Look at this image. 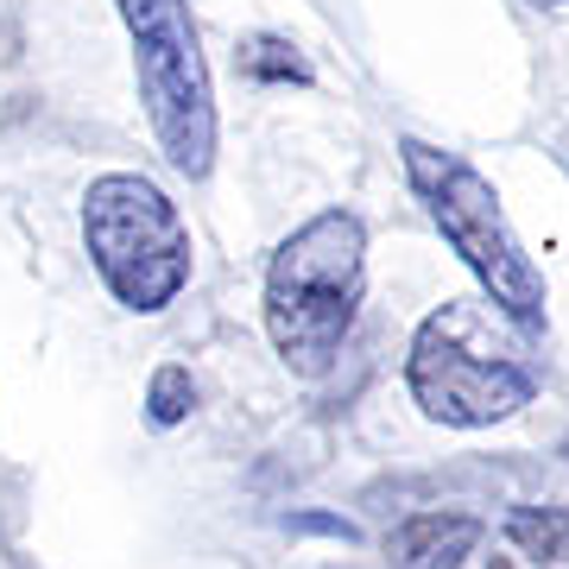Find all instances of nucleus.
Instances as JSON below:
<instances>
[{
  "label": "nucleus",
  "mask_w": 569,
  "mask_h": 569,
  "mask_svg": "<svg viewBox=\"0 0 569 569\" xmlns=\"http://www.w3.org/2000/svg\"><path fill=\"white\" fill-rule=\"evenodd\" d=\"M507 545L538 563H569V507H512L507 512Z\"/></svg>",
  "instance_id": "6e6552de"
},
{
  "label": "nucleus",
  "mask_w": 569,
  "mask_h": 569,
  "mask_svg": "<svg viewBox=\"0 0 569 569\" xmlns=\"http://www.w3.org/2000/svg\"><path fill=\"white\" fill-rule=\"evenodd\" d=\"M133 39V82L164 164L203 183L216 171V82L190 0H114Z\"/></svg>",
  "instance_id": "39448f33"
},
{
  "label": "nucleus",
  "mask_w": 569,
  "mask_h": 569,
  "mask_svg": "<svg viewBox=\"0 0 569 569\" xmlns=\"http://www.w3.org/2000/svg\"><path fill=\"white\" fill-rule=\"evenodd\" d=\"M367 298V222L317 209L266 260V342L298 380H323Z\"/></svg>",
  "instance_id": "f257e3e1"
},
{
  "label": "nucleus",
  "mask_w": 569,
  "mask_h": 569,
  "mask_svg": "<svg viewBox=\"0 0 569 569\" xmlns=\"http://www.w3.org/2000/svg\"><path fill=\"white\" fill-rule=\"evenodd\" d=\"M488 569H512V557H493V563Z\"/></svg>",
  "instance_id": "9b49d317"
},
{
  "label": "nucleus",
  "mask_w": 569,
  "mask_h": 569,
  "mask_svg": "<svg viewBox=\"0 0 569 569\" xmlns=\"http://www.w3.org/2000/svg\"><path fill=\"white\" fill-rule=\"evenodd\" d=\"M284 526L310 531V538H342V545H355V526H348V519H336V512H291Z\"/></svg>",
  "instance_id": "9d476101"
},
{
  "label": "nucleus",
  "mask_w": 569,
  "mask_h": 569,
  "mask_svg": "<svg viewBox=\"0 0 569 569\" xmlns=\"http://www.w3.org/2000/svg\"><path fill=\"white\" fill-rule=\"evenodd\" d=\"M488 538V526L475 512H411L387 531V563L392 569H456L475 557V545Z\"/></svg>",
  "instance_id": "423d86ee"
},
{
  "label": "nucleus",
  "mask_w": 569,
  "mask_h": 569,
  "mask_svg": "<svg viewBox=\"0 0 569 569\" xmlns=\"http://www.w3.org/2000/svg\"><path fill=\"white\" fill-rule=\"evenodd\" d=\"M399 159H406V178L418 190V203H425L430 228L475 272L488 310L507 317L519 336H545V317H550L545 272L531 266L519 228L507 222V209L493 197V183L462 152H443V146H430V140H399Z\"/></svg>",
  "instance_id": "7ed1b4c3"
},
{
  "label": "nucleus",
  "mask_w": 569,
  "mask_h": 569,
  "mask_svg": "<svg viewBox=\"0 0 569 569\" xmlns=\"http://www.w3.org/2000/svg\"><path fill=\"white\" fill-rule=\"evenodd\" d=\"M406 387L430 425L488 430L538 399V367L526 361L519 329L488 305H437L411 329Z\"/></svg>",
  "instance_id": "f03ea898"
},
{
  "label": "nucleus",
  "mask_w": 569,
  "mask_h": 569,
  "mask_svg": "<svg viewBox=\"0 0 569 569\" xmlns=\"http://www.w3.org/2000/svg\"><path fill=\"white\" fill-rule=\"evenodd\" d=\"M82 247L108 298L133 317H159L183 298L197 247L178 203L146 171H108L82 190Z\"/></svg>",
  "instance_id": "20e7f679"
},
{
  "label": "nucleus",
  "mask_w": 569,
  "mask_h": 569,
  "mask_svg": "<svg viewBox=\"0 0 569 569\" xmlns=\"http://www.w3.org/2000/svg\"><path fill=\"white\" fill-rule=\"evenodd\" d=\"M557 456H563V462H569V430H563V443H557Z\"/></svg>",
  "instance_id": "f8f14e48"
},
{
  "label": "nucleus",
  "mask_w": 569,
  "mask_h": 569,
  "mask_svg": "<svg viewBox=\"0 0 569 569\" xmlns=\"http://www.w3.org/2000/svg\"><path fill=\"white\" fill-rule=\"evenodd\" d=\"M545 7H557V0H545Z\"/></svg>",
  "instance_id": "ddd939ff"
},
{
  "label": "nucleus",
  "mask_w": 569,
  "mask_h": 569,
  "mask_svg": "<svg viewBox=\"0 0 569 569\" xmlns=\"http://www.w3.org/2000/svg\"><path fill=\"white\" fill-rule=\"evenodd\" d=\"M234 70H241L247 82H266V89H310V63L305 51L284 39V32H247L241 44H234Z\"/></svg>",
  "instance_id": "0eeeda50"
},
{
  "label": "nucleus",
  "mask_w": 569,
  "mask_h": 569,
  "mask_svg": "<svg viewBox=\"0 0 569 569\" xmlns=\"http://www.w3.org/2000/svg\"><path fill=\"white\" fill-rule=\"evenodd\" d=\"M190 411H197V380H190V367H178V361L152 367V380H146V425L178 430Z\"/></svg>",
  "instance_id": "1a4fd4ad"
}]
</instances>
